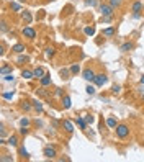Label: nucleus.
<instances>
[{
  "instance_id": "f257e3e1",
  "label": "nucleus",
  "mask_w": 144,
  "mask_h": 162,
  "mask_svg": "<svg viewBox=\"0 0 144 162\" xmlns=\"http://www.w3.org/2000/svg\"><path fill=\"white\" fill-rule=\"evenodd\" d=\"M98 10L102 13V17H113L115 15V7H112L110 3H100Z\"/></svg>"
},
{
  "instance_id": "f03ea898",
  "label": "nucleus",
  "mask_w": 144,
  "mask_h": 162,
  "mask_svg": "<svg viewBox=\"0 0 144 162\" xmlns=\"http://www.w3.org/2000/svg\"><path fill=\"white\" fill-rule=\"evenodd\" d=\"M115 131H116V136L119 138V139H124V138L129 136V128L126 125H116Z\"/></svg>"
},
{
  "instance_id": "7ed1b4c3",
  "label": "nucleus",
  "mask_w": 144,
  "mask_h": 162,
  "mask_svg": "<svg viewBox=\"0 0 144 162\" xmlns=\"http://www.w3.org/2000/svg\"><path fill=\"white\" fill-rule=\"evenodd\" d=\"M107 82H108V77L105 74H97V75H95V79H93L95 87H103Z\"/></svg>"
},
{
  "instance_id": "20e7f679",
  "label": "nucleus",
  "mask_w": 144,
  "mask_h": 162,
  "mask_svg": "<svg viewBox=\"0 0 144 162\" xmlns=\"http://www.w3.org/2000/svg\"><path fill=\"white\" fill-rule=\"evenodd\" d=\"M21 35L25 36V38H28V40H35V38H36V31L33 30L31 26H25L21 30Z\"/></svg>"
},
{
  "instance_id": "39448f33",
  "label": "nucleus",
  "mask_w": 144,
  "mask_h": 162,
  "mask_svg": "<svg viewBox=\"0 0 144 162\" xmlns=\"http://www.w3.org/2000/svg\"><path fill=\"white\" fill-rule=\"evenodd\" d=\"M95 75H97V74H95V70H93V69H90V67H87V69H85L84 72H82V77L87 80V82H93Z\"/></svg>"
},
{
  "instance_id": "423d86ee",
  "label": "nucleus",
  "mask_w": 144,
  "mask_h": 162,
  "mask_svg": "<svg viewBox=\"0 0 144 162\" xmlns=\"http://www.w3.org/2000/svg\"><path fill=\"white\" fill-rule=\"evenodd\" d=\"M43 154H44L46 159H56V156H57V152L54 147H51V146H47L44 147V151H43Z\"/></svg>"
},
{
  "instance_id": "0eeeda50",
  "label": "nucleus",
  "mask_w": 144,
  "mask_h": 162,
  "mask_svg": "<svg viewBox=\"0 0 144 162\" xmlns=\"http://www.w3.org/2000/svg\"><path fill=\"white\" fill-rule=\"evenodd\" d=\"M61 126L64 128L66 133H72V131H74V123H72L70 120H62L61 121Z\"/></svg>"
},
{
  "instance_id": "6e6552de",
  "label": "nucleus",
  "mask_w": 144,
  "mask_h": 162,
  "mask_svg": "<svg viewBox=\"0 0 144 162\" xmlns=\"http://www.w3.org/2000/svg\"><path fill=\"white\" fill-rule=\"evenodd\" d=\"M75 123H77V125H79V128H80V130H82V131H85V130H87V126H89V123L85 121L84 115H82V116H77V120H75Z\"/></svg>"
},
{
  "instance_id": "1a4fd4ad",
  "label": "nucleus",
  "mask_w": 144,
  "mask_h": 162,
  "mask_svg": "<svg viewBox=\"0 0 144 162\" xmlns=\"http://www.w3.org/2000/svg\"><path fill=\"white\" fill-rule=\"evenodd\" d=\"M134 49V44L131 41H128V43H123L121 46H119V51L121 52H128V51H133Z\"/></svg>"
},
{
  "instance_id": "9d476101",
  "label": "nucleus",
  "mask_w": 144,
  "mask_h": 162,
  "mask_svg": "<svg viewBox=\"0 0 144 162\" xmlns=\"http://www.w3.org/2000/svg\"><path fill=\"white\" fill-rule=\"evenodd\" d=\"M115 33H116V30H115L113 26H110V28H105V30L102 31V35H103L105 38H113Z\"/></svg>"
},
{
  "instance_id": "9b49d317",
  "label": "nucleus",
  "mask_w": 144,
  "mask_h": 162,
  "mask_svg": "<svg viewBox=\"0 0 144 162\" xmlns=\"http://www.w3.org/2000/svg\"><path fill=\"white\" fill-rule=\"evenodd\" d=\"M21 20L23 21H25V23H28V25H30V23L33 21V15H31V13L30 12H21Z\"/></svg>"
},
{
  "instance_id": "f8f14e48",
  "label": "nucleus",
  "mask_w": 144,
  "mask_h": 162,
  "mask_svg": "<svg viewBox=\"0 0 144 162\" xmlns=\"http://www.w3.org/2000/svg\"><path fill=\"white\" fill-rule=\"evenodd\" d=\"M141 10H142V2H139V0H136V2H133L131 12H133V13H139Z\"/></svg>"
},
{
  "instance_id": "ddd939ff",
  "label": "nucleus",
  "mask_w": 144,
  "mask_h": 162,
  "mask_svg": "<svg viewBox=\"0 0 144 162\" xmlns=\"http://www.w3.org/2000/svg\"><path fill=\"white\" fill-rule=\"evenodd\" d=\"M62 107H64L66 110H69V108L72 107V100H70L69 95H64V97H62Z\"/></svg>"
},
{
  "instance_id": "4468645a",
  "label": "nucleus",
  "mask_w": 144,
  "mask_h": 162,
  "mask_svg": "<svg viewBox=\"0 0 144 162\" xmlns=\"http://www.w3.org/2000/svg\"><path fill=\"white\" fill-rule=\"evenodd\" d=\"M12 51L17 52V54H21V52H25V44H21V43H17L15 46H12Z\"/></svg>"
},
{
  "instance_id": "2eb2a0df",
  "label": "nucleus",
  "mask_w": 144,
  "mask_h": 162,
  "mask_svg": "<svg viewBox=\"0 0 144 162\" xmlns=\"http://www.w3.org/2000/svg\"><path fill=\"white\" fill-rule=\"evenodd\" d=\"M33 72H35V77H36V79H43V77H44V75L47 74L43 67H36L35 70H33Z\"/></svg>"
},
{
  "instance_id": "dca6fc26",
  "label": "nucleus",
  "mask_w": 144,
  "mask_h": 162,
  "mask_svg": "<svg viewBox=\"0 0 144 162\" xmlns=\"http://www.w3.org/2000/svg\"><path fill=\"white\" fill-rule=\"evenodd\" d=\"M116 118L115 116H108V120H107V126L110 128V130H115V128H116Z\"/></svg>"
},
{
  "instance_id": "f3484780",
  "label": "nucleus",
  "mask_w": 144,
  "mask_h": 162,
  "mask_svg": "<svg viewBox=\"0 0 144 162\" xmlns=\"http://www.w3.org/2000/svg\"><path fill=\"white\" fill-rule=\"evenodd\" d=\"M21 77L30 80V79L35 77V72H33V70H28V69H23V70H21Z\"/></svg>"
},
{
  "instance_id": "a211bd4d",
  "label": "nucleus",
  "mask_w": 144,
  "mask_h": 162,
  "mask_svg": "<svg viewBox=\"0 0 144 162\" xmlns=\"http://www.w3.org/2000/svg\"><path fill=\"white\" fill-rule=\"evenodd\" d=\"M31 103H33V108H35V110H36L38 113H41V111H43V103H41L38 98H35Z\"/></svg>"
},
{
  "instance_id": "6ab92c4d",
  "label": "nucleus",
  "mask_w": 144,
  "mask_h": 162,
  "mask_svg": "<svg viewBox=\"0 0 144 162\" xmlns=\"http://www.w3.org/2000/svg\"><path fill=\"white\" fill-rule=\"evenodd\" d=\"M40 80H41V87H47V85H51V82H52L49 74H46L44 77H43V79H40Z\"/></svg>"
},
{
  "instance_id": "aec40b11",
  "label": "nucleus",
  "mask_w": 144,
  "mask_h": 162,
  "mask_svg": "<svg viewBox=\"0 0 144 162\" xmlns=\"http://www.w3.org/2000/svg\"><path fill=\"white\" fill-rule=\"evenodd\" d=\"M13 70H12V66H8V64H5V66H2V69H0V74L2 75H7V74H12Z\"/></svg>"
},
{
  "instance_id": "412c9836",
  "label": "nucleus",
  "mask_w": 144,
  "mask_h": 162,
  "mask_svg": "<svg viewBox=\"0 0 144 162\" xmlns=\"http://www.w3.org/2000/svg\"><path fill=\"white\" fill-rule=\"evenodd\" d=\"M7 144H10V146H18V139H17V136H10V138H8V139H7Z\"/></svg>"
},
{
  "instance_id": "4be33fe9",
  "label": "nucleus",
  "mask_w": 144,
  "mask_h": 162,
  "mask_svg": "<svg viewBox=\"0 0 144 162\" xmlns=\"http://www.w3.org/2000/svg\"><path fill=\"white\" fill-rule=\"evenodd\" d=\"M10 10H13V12H23L21 10V5H20V3H17V2H12L10 3Z\"/></svg>"
},
{
  "instance_id": "5701e85b",
  "label": "nucleus",
  "mask_w": 144,
  "mask_h": 162,
  "mask_svg": "<svg viewBox=\"0 0 144 162\" xmlns=\"http://www.w3.org/2000/svg\"><path fill=\"white\" fill-rule=\"evenodd\" d=\"M79 72H80V66L79 64H72L70 66V74L75 75V74H79Z\"/></svg>"
},
{
  "instance_id": "b1692460",
  "label": "nucleus",
  "mask_w": 144,
  "mask_h": 162,
  "mask_svg": "<svg viewBox=\"0 0 144 162\" xmlns=\"http://www.w3.org/2000/svg\"><path fill=\"white\" fill-rule=\"evenodd\" d=\"M18 152H20V156H23L25 159H30V152H28L25 147H18Z\"/></svg>"
},
{
  "instance_id": "393cba45",
  "label": "nucleus",
  "mask_w": 144,
  "mask_h": 162,
  "mask_svg": "<svg viewBox=\"0 0 144 162\" xmlns=\"http://www.w3.org/2000/svg\"><path fill=\"white\" fill-rule=\"evenodd\" d=\"M2 97L5 100H12L13 97H15V92H13V90H12V92H2Z\"/></svg>"
},
{
  "instance_id": "a878e982",
  "label": "nucleus",
  "mask_w": 144,
  "mask_h": 162,
  "mask_svg": "<svg viewBox=\"0 0 144 162\" xmlns=\"http://www.w3.org/2000/svg\"><path fill=\"white\" fill-rule=\"evenodd\" d=\"M21 108L25 111H30V110H35V108H33V103H28V102H23L21 103Z\"/></svg>"
},
{
  "instance_id": "bb28decb",
  "label": "nucleus",
  "mask_w": 144,
  "mask_h": 162,
  "mask_svg": "<svg viewBox=\"0 0 144 162\" xmlns=\"http://www.w3.org/2000/svg\"><path fill=\"white\" fill-rule=\"evenodd\" d=\"M110 5L115 7V8H118V7H121V3H123V0H110Z\"/></svg>"
},
{
  "instance_id": "cd10ccee",
  "label": "nucleus",
  "mask_w": 144,
  "mask_h": 162,
  "mask_svg": "<svg viewBox=\"0 0 144 162\" xmlns=\"http://www.w3.org/2000/svg\"><path fill=\"white\" fill-rule=\"evenodd\" d=\"M84 31H85V35H87V36H93L95 35V28L93 26H87Z\"/></svg>"
},
{
  "instance_id": "c85d7f7f",
  "label": "nucleus",
  "mask_w": 144,
  "mask_h": 162,
  "mask_svg": "<svg viewBox=\"0 0 144 162\" xmlns=\"http://www.w3.org/2000/svg\"><path fill=\"white\" fill-rule=\"evenodd\" d=\"M44 56H46V59L52 58V56H54V47H47L46 52H44Z\"/></svg>"
},
{
  "instance_id": "c756f323",
  "label": "nucleus",
  "mask_w": 144,
  "mask_h": 162,
  "mask_svg": "<svg viewBox=\"0 0 144 162\" xmlns=\"http://www.w3.org/2000/svg\"><path fill=\"white\" fill-rule=\"evenodd\" d=\"M85 92H87L89 95H93L95 92H97V90H95V85H87V87H85Z\"/></svg>"
},
{
  "instance_id": "7c9ffc66",
  "label": "nucleus",
  "mask_w": 144,
  "mask_h": 162,
  "mask_svg": "<svg viewBox=\"0 0 144 162\" xmlns=\"http://www.w3.org/2000/svg\"><path fill=\"white\" fill-rule=\"evenodd\" d=\"M119 92H121V85H113V89H112V93H113V95H118Z\"/></svg>"
},
{
  "instance_id": "2f4dec72",
  "label": "nucleus",
  "mask_w": 144,
  "mask_h": 162,
  "mask_svg": "<svg viewBox=\"0 0 144 162\" xmlns=\"http://www.w3.org/2000/svg\"><path fill=\"white\" fill-rule=\"evenodd\" d=\"M2 77H3L5 82H13V79H15V77H13V72L12 74H7V75H2Z\"/></svg>"
},
{
  "instance_id": "473e14b6",
  "label": "nucleus",
  "mask_w": 144,
  "mask_h": 162,
  "mask_svg": "<svg viewBox=\"0 0 144 162\" xmlns=\"http://www.w3.org/2000/svg\"><path fill=\"white\" fill-rule=\"evenodd\" d=\"M84 118H85V121H87L89 125H92V123L95 121V118H93L92 115H84Z\"/></svg>"
},
{
  "instance_id": "72a5a7b5",
  "label": "nucleus",
  "mask_w": 144,
  "mask_h": 162,
  "mask_svg": "<svg viewBox=\"0 0 144 162\" xmlns=\"http://www.w3.org/2000/svg\"><path fill=\"white\" fill-rule=\"evenodd\" d=\"M20 125L21 126H30V120H28V118H21V120H20Z\"/></svg>"
},
{
  "instance_id": "f704fd0d",
  "label": "nucleus",
  "mask_w": 144,
  "mask_h": 162,
  "mask_svg": "<svg viewBox=\"0 0 144 162\" xmlns=\"http://www.w3.org/2000/svg\"><path fill=\"white\" fill-rule=\"evenodd\" d=\"M61 75H62V79H70L69 77V70H67V69H62L61 70Z\"/></svg>"
},
{
  "instance_id": "c9c22d12",
  "label": "nucleus",
  "mask_w": 144,
  "mask_h": 162,
  "mask_svg": "<svg viewBox=\"0 0 144 162\" xmlns=\"http://www.w3.org/2000/svg\"><path fill=\"white\" fill-rule=\"evenodd\" d=\"M54 95H56V97H64V93H62V89H56V92H54Z\"/></svg>"
},
{
  "instance_id": "e433bc0d",
  "label": "nucleus",
  "mask_w": 144,
  "mask_h": 162,
  "mask_svg": "<svg viewBox=\"0 0 144 162\" xmlns=\"http://www.w3.org/2000/svg\"><path fill=\"white\" fill-rule=\"evenodd\" d=\"M20 134H23V136L28 134V128H26V126H21V128H20Z\"/></svg>"
},
{
  "instance_id": "4c0bfd02",
  "label": "nucleus",
  "mask_w": 144,
  "mask_h": 162,
  "mask_svg": "<svg viewBox=\"0 0 144 162\" xmlns=\"http://www.w3.org/2000/svg\"><path fill=\"white\" fill-rule=\"evenodd\" d=\"M18 62H26V61H28V56H18Z\"/></svg>"
},
{
  "instance_id": "58836bf2",
  "label": "nucleus",
  "mask_w": 144,
  "mask_h": 162,
  "mask_svg": "<svg viewBox=\"0 0 144 162\" xmlns=\"http://www.w3.org/2000/svg\"><path fill=\"white\" fill-rule=\"evenodd\" d=\"M112 20H113V17H102V21L103 23H110Z\"/></svg>"
},
{
  "instance_id": "ea45409f",
  "label": "nucleus",
  "mask_w": 144,
  "mask_h": 162,
  "mask_svg": "<svg viewBox=\"0 0 144 162\" xmlns=\"http://www.w3.org/2000/svg\"><path fill=\"white\" fill-rule=\"evenodd\" d=\"M85 3H87V5H90V7L97 5V2H95V0H85Z\"/></svg>"
},
{
  "instance_id": "a19ab883",
  "label": "nucleus",
  "mask_w": 144,
  "mask_h": 162,
  "mask_svg": "<svg viewBox=\"0 0 144 162\" xmlns=\"http://www.w3.org/2000/svg\"><path fill=\"white\" fill-rule=\"evenodd\" d=\"M8 30V26H7V23L5 21H2V33H5Z\"/></svg>"
},
{
  "instance_id": "79ce46f5",
  "label": "nucleus",
  "mask_w": 144,
  "mask_h": 162,
  "mask_svg": "<svg viewBox=\"0 0 144 162\" xmlns=\"http://www.w3.org/2000/svg\"><path fill=\"white\" fill-rule=\"evenodd\" d=\"M2 160H3V162H5V160H12V157H7V156H3V157H2Z\"/></svg>"
},
{
  "instance_id": "37998d69",
  "label": "nucleus",
  "mask_w": 144,
  "mask_h": 162,
  "mask_svg": "<svg viewBox=\"0 0 144 162\" xmlns=\"http://www.w3.org/2000/svg\"><path fill=\"white\" fill-rule=\"evenodd\" d=\"M141 84H144V75H142V77H141Z\"/></svg>"
},
{
  "instance_id": "c03bdc74",
  "label": "nucleus",
  "mask_w": 144,
  "mask_h": 162,
  "mask_svg": "<svg viewBox=\"0 0 144 162\" xmlns=\"http://www.w3.org/2000/svg\"><path fill=\"white\" fill-rule=\"evenodd\" d=\"M142 102H144V92H142Z\"/></svg>"
}]
</instances>
